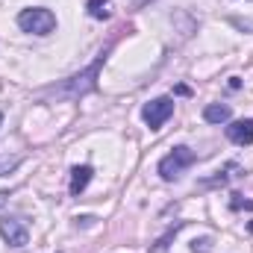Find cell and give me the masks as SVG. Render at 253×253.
Here are the masks:
<instances>
[{
	"label": "cell",
	"instance_id": "cell-8",
	"mask_svg": "<svg viewBox=\"0 0 253 253\" xmlns=\"http://www.w3.org/2000/svg\"><path fill=\"white\" fill-rule=\"evenodd\" d=\"M230 118H233V109L224 106V103H209V106L203 109V121H206V124H227Z\"/></svg>",
	"mask_w": 253,
	"mask_h": 253
},
{
	"label": "cell",
	"instance_id": "cell-15",
	"mask_svg": "<svg viewBox=\"0 0 253 253\" xmlns=\"http://www.w3.org/2000/svg\"><path fill=\"white\" fill-rule=\"evenodd\" d=\"M0 124H3V115H0Z\"/></svg>",
	"mask_w": 253,
	"mask_h": 253
},
{
	"label": "cell",
	"instance_id": "cell-7",
	"mask_svg": "<svg viewBox=\"0 0 253 253\" xmlns=\"http://www.w3.org/2000/svg\"><path fill=\"white\" fill-rule=\"evenodd\" d=\"M91 177H94L91 165H74V168H71V194H74V197H80L83 191L88 189Z\"/></svg>",
	"mask_w": 253,
	"mask_h": 253
},
{
	"label": "cell",
	"instance_id": "cell-11",
	"mask_svg": "<svg viewBox=\"0 0 253 253\" xmlns=\"http://www.w3.org/2000/svg\"><path fill=\"white\" fill-rule=\"evenodd\" d=\"M191 251H194V253H209V239H200V242H191Z\"/></svg>",
	"mask_w": 253,
	"mask_h": 253
},
{
	"label": "cell",
	"instance_id": "cell-10",
	"mask_svg": "<svg viewBox=\"0 0 253 253\" xmlns=\"http://www.w3.org/2000/svg\"><path fill=\"white\" fill-rule=\"evenodd\" d=\"M236 212H242V209H253V200H245L242 194H233V203H230Z\"/></svg>",
	"mask_w": 253,
	"mask_h": 253
},
{
	"label": "cell",
	"instance_id": "cell-2",
	"mask_svg": "<svg viewBox=\"0 0 253 253\" xmlns=\"http://www.w3.org/2000/svg\"><path fill=\"white\" fill-rule=\"evenodd\" d=\"M18 27L30 36H50L56 30V15L44 6H30L18 15Z\"/></svg>",
	"mask_w": 253,
	"mask_h": 253
},
{
	"label": "cell",
	"instance_id": "cell-5",
	"mask_svg": "<svg viewBox=\"0 0 253 253\" xmlns=\"http://www.w3.org/2000/svg\"><path fill=\"white\" fill-rule=\"evenodd\" d=\"M0 236L6 239L9 248H24V245L30 242V230H27V224H24L21 218H15V215H9V218L0 221Z\"/></svg>",
	"mask_w": 253,
	"mask_h": 253
},
{
	"label": "cell",
	"instance_id": "cell-13",
	"mask_svg": "<svg viewBox=\"0 0 253 253\" xmlns=\"http://www.w3.org/2000/svg\"><path fill=\"white\" fill-rule=\"evenodd\" d=\"M6 200H9V191H0V206H3Z\"/></svg>",
	"mask_w": 253,
	"mask_h": 253
},
{
	"label": "cell",
	"instance_id": "cell-9",
	"mask_svg": "<svg viewBox=\"0 0 253 253\" xmlns=\"http://www.w3.org/2000/svg\"><path fill=\"white\" fill-rule=\"evenodd\" d=\"M85 9H88V15L97 18V21H106V18H109V0H88Z\"/></svg>",
	"mask_w": 253,
	"mask_h": 253
},
{
	"label": "cell",
	"instance_id": "cell-6",
	"mask_svg": "<svg viewBox=\"0 0 253 253\" xmlns=\"http://www.w3.org/2000/svg\"><path fill=\"white\" fill-rule=\"evenodd\" d=\"M227 138L233 144H253V118H245V121H233L227 126Z\"/></svg>",
	"mask_w": 253,
	"mask_h": 253
},
{
	"label": "cell",
	"instance_id": "cell-3",
	"mask_svg": "<svg viewBox=\"0 0 253 253\" xmlns=\"http://www.w3.org/2000/svg\"><path fill=\"white\" fill-rule=\"evenodd\" d=\"M194 165V153H191V147H186V144H180V147H174L162 162H159V177L162 180H177L186 168H191Z\"/></svg>",
	"mask_w": 253,
	"mask_h": 253
},
{
	"label": "cell",
	"instance_id": "cell-12",
	"mask_svg": "<svg viewBox=\"0 0 253 253\" xmlns=\"http://www.w3.org/2000/svg\"><path fill=\"white\" fill-rule=\"evenodd\" d=\"M77 224H83V227H91V224H94V218H91V215H85V218H77Z\"/></svg>",
	"mask_w": 253,
	"mask_h": 253
},
{
	"label": "cell",
	"instance_id": "cell-14",
	"mask_svg": "<svg viewBox=\"0 0 253 253\" xmlns=\"http://www.w3.org/2000/svg\"><path fill=\"white\" fill-rule=\"evenodd\" d=\"M150 0H135V9H141V6H147Z\"/></svg>",
	"mask_w": 253,
	"mask_h": 253
},
{
	"label": "cell",
	"instance_id": "cell-4",
	"mask_svg": "<svg viewBox=\"0 0 253 253\" xmlns=\"http://www.w3.org/2000/svg\"><path fill=\"white\" fill-rule=\"evenodd\" d=\"M171 115H174V100L171 97H156V100L144 103V109H141V118L150 129H159Z\"/></svg>",
	"mask_w": 253,
	"mask_h": 253
},
{
	"label": "cell",
	"instance_id": "cell-1",
	"mask_svg": "<svg viewBox=\"0 0 253 253\" xmlns=\"http://www.w3.org/2000/svg\"><path fill=\"white\" fill-rule=\"evenodd\" d=\"M103 62H106V53H100V56L88 65L83 74H77V77L65 80L62 85H53L47 94H56V97H65V100H74V97H83V94H88V91L97 85V71H100V65H103Z\"/></svg>",
	"mask_w": 253,
	"mask_h": 253
}]
</instances>
